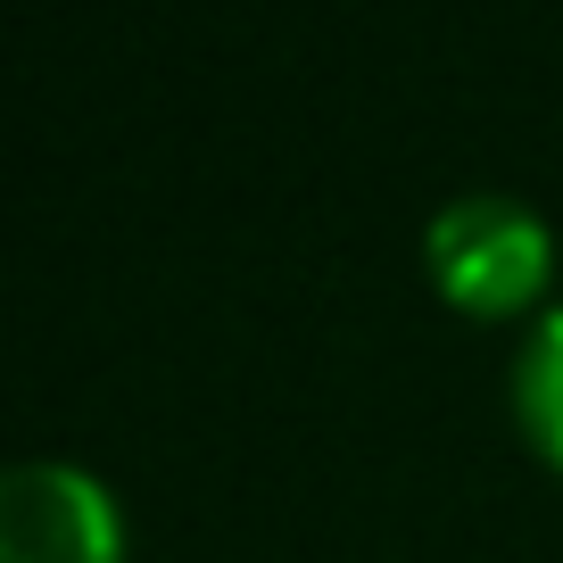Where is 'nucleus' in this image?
Listing matches in <instances>:
<instances>
[{
    "label": "nucleus",
    "instance_id": "obj_2",
    "mask_svg": "<svg viewBox=\"0 0 563 563\" xmlns=\"http://www.w3.org/2000/svg\"><path fill=\"white\" fill-rule=\"evenodd\" d=\"M0 563H124V506L91 464L25 456L0 481Z\"/></svg>",
    "mask_w": 563,
    "mask_h": 563
},
{
    "label": "nucleus",
    "instance_id": "obj_3",
    "mask_svg": "<svg viewBox=\"0 0 563 563\" xmlns=\"http://www.w3.org/2000/svg\"><path fill=\"white\" fill-rule=\"evenodd\" d=\"M506 398H514V431L530 440V456L563 481V299H547L522 323L506 365Z\"/></svg>",
    "mask_w": 563,
    "mask_h": 563
},
{
    "label": "nucleus",
    "instance_id": "obj_1",
    "mask_svg": "<svg viewBox=\"0 0 563 563\" xmlns=\"http://www.w3.org/2000/svg\"><path fill=\"white\" fill-rule=\"evenodd\" d=\"M422 265H431V290L464 316H539L555 282V232L514 191H456L422 224Z\"/></svg>",
    "mask_w": 563,
    "mask_h": 563
}]
</instances>
